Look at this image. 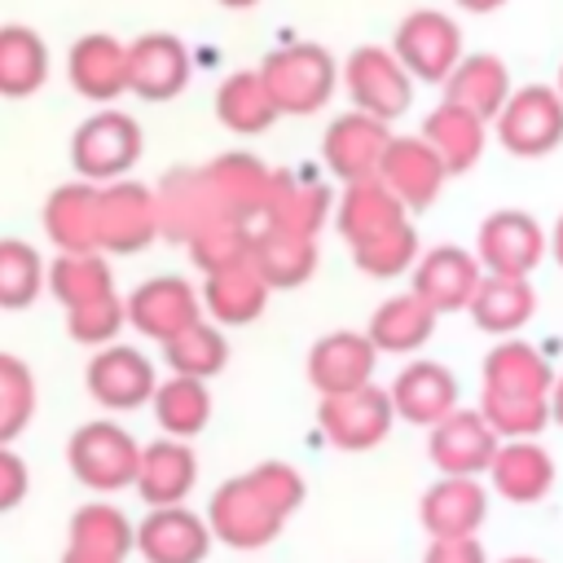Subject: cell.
I'll return each instance as SVG.
<instances>
[{
    "mask_svg": "<svg viewBox=\"0 0 563 563\" xmlns=\"http://www.w3.org/2000/svg\"><path fill=\"white\" fill-rule=\"evenodd\" d=\"M48 79V44L26 22H0V97H35Z\"/></svg>",
    "mask_w": 563,
    "mask_h": 563,
    "instance_id": "obj_38",
    "label": "cell"
},
{
    "mask_svg": "<svg viewBox=\"0 0 563 563\" xmlns=\"http://www.w3.org/2000/svg\"><path fill=\"white\" fill-rule=\"evenodd\" d=\"M471 321L484 330V334H519L532 317H537V290L528 277H506V273H484L479 290L471 295L466 303Z\"/></svg>",
    "mask_w": 563,
    "mask_h": 563,
    "instance_id": "obj_36",
    "label": "cell"
},
{
    "mask_svg": "<svg viewBox=\"0 0 563 563\" xmlns=\"http://www.w3.org/2000/svg\"><path fill=\"white\" fill-rule=\"evenodd\" d=\"M427 457L440 475H484L493 466V453L501 444V435L488 427V418L475 409H453L444 413L435 427H427Z\"/></svg>",
    "mask_w": 563,
    "mask_h": 563,
    "instance_id": "obj_16",
    "label": "cell"
},
{
    "mask_svg": "<svg viewBox=\"0 0 563 563\" xmlns=\"http://www.w3.org/2000/svg\"><path fill=\"white\" fill-rule=\"evenodd\" d=\"M211 550V523L194 515L185 501L150 506L136 523V554L145 563H202Z\"/></svg>",
    "mask_w": 563,
    "mask_h": 563,
    "instance_id": "obj_17",
    "label": "cell"
},
{
    "mask_svg": "<svg viewBox=\"0 0 563 563\" xmlns=\"http://www.w3.org/2000/svg\"><path fill=\"white\" fill-rule=\"evenodd\" d=\"M84 387H88V396L101 409L128 413V409L150 405V396L158 387V374H154V361L141 347H132V343H106V347H97L88 356Z\"/></svg>",
    "mask_w": 563,
    "mask_h": 563,
    "instance_id": "obj_11",
    "label": "cell"
},
{
    "mask_svg": "<svg viewBox=\"0 0 563 563\" xmlns=\"http://www.w3.org/2000/svg\"><path fill=\"white\" fill-rule=\"evenodd\" d=\"M391 53L413 84H444L462 62V26L444 9H409L391 31Z\"/></svg>",
    "mask_w": 563,
    "mask_h": 563,
    "instance_id": "obj_7",
    "label": "cell"
},
{
    "mask_svg": "<svg viewBox=\"0 0 563 563\" xmlns=\"http://www.w3.org/2000/svg\"><path fill=\"white\" fill-rule=\"evenodd\" d=\"M484 515H488V493L479 475H440L418 501V519L427 537H471L479 532Z\"/></svg>",
    "mask_w": 563,
    "mask_h": 563,
    "instance_id": "obj_27",
    "label": "cell"
},
{
    "mask_svg": "<svg viewBox=\"0 0 563 563\" xmlns=\"http://www.w3.org/2000/svg\"><path fill=\"white\" fill-rule=\"evenodd\" d=\"M387 145H391V123L352 106L347 114L330 119V128L321 136V163L339 185L369 180V176H378Z\"/></svg>",
    "mask_w": 563,
    "mask_h": 563,
    "instance_id": "obj_12",
    "label": "cell"
},
{
    "mask_svg": "<svg viewBox=\"0 0 563 563\" xmlns=\"http://www.w3.org/2000/svg\"><path fill=\"white\" fill-rule=\"evenodd\" d=\"M207 172V185L216 194V202L238 216V220H260L264 216V202H268V189H273V167H264L255 154L246 150H229V154H216L211 163H202Z\"/></svg>",
    "mask_w": 563,
    "mask_h": 563,
    "instance_id": "obj_28",
    "label": "cell"
},
{
    "mask_svg": "<svg viewBox=\"0 0 563 563\" xmlns=\"http://www.w3.org/2000/svg\"><path fill=\"white\" fill-rule=\"evenodd\" d=\"M493 493L515 506H537L554 488V457L532 440H501L493 453Z\"/></svg>",
    "mask_w": 563,
    "mask_h": 563,
    "instance_id": "obj_29",
    "label": "cell"
},
{
    "mask_svg": "<svg viewBox=\"0 0 563 563\" xmlns=\"http://www.w3.org/2000/svg\"><path fill=\"white\" fill-rule=\"evenodd\" d=\"M405 216H409V207H405L378 176L352 180V185H343V194L334 198V229H339V238H343L347 246H356V242H365V238H374V233L400 224Z\"/></svg>",
    "mask_w": 563,
    "mask_h": 563,
    "instance_id": "obj_34",
    "label": "cell"
},
{
    "mask_svg": "<svg viewBox=\"0 0 563 563\" xmlns=\"http://www.w3.org/2000/svg\"><path fill=\"white\" fill-rule=\"evenodd\" d=\"M141 150H145L141 123L114 106H101L70 132V167L79 180H92V185L128 176L141 163Z\"/></svg>",
    "mask_w": 563,
    "mask_h": 563,
    "instance_id": "obj_4",
    "label": "cell"
},
{
    "mask_svg": "<svg viewBox=\"0 0 563 563\" xmlns=\"http://www.w3.org/2000/svg\"><path fill=\"white\" fill-rule=\"evenodd\" d=\"M150 409H154V422L163 435H176V440H194L207 422H211V391H207V378H189V374H172L154 387L150 396Z\"/></svg>",
    "mask_w": 563,
    "mask_h": 563,
    "instance_id": "obj_41",
    "label": "cell"
},
{
    "mask_svg": "<svg viewBox=\"0 0 563 563\" xmlns=\"http://www.w3.org/2000/svg\"><path fill=\"white\" fill-rule=\"evenodd\" d=\"M303 493H308L303 475L290 462H260L211 493L207 506L211 537L233 550H260L303 506Z\"/></svg>",
    "mask_w": 563,
    "mask_h": 563,
    "instance_id": "obj_1",
    "label": "cell"
},
{
    "mask_svg": "<svg viewBox=\"0 0 563 563\" xmlns=\"http://www.w3.org/2000/svg\"><path fill=\"white\" fill-rule=\"evenodd\" d=\"M479 413L501 440H532L550 427V396H506L479 387Z\"/></svg>",
    "mask_w": 563,
    "mask_h": 563,
    "instance_id": "obj_45",
    "label": "cell"
},
{
    "mask_svg": "<svg viewBox=\"0 0 563 563\" xmlns=\"http://www.w3.org/2000/svg\"><path fill=\"white\" fill-rule=\"evenodd\" d=\"M163 347V361L172 374H189V378H216L229 365V339L216 321H194L180 334H172Z\"/></svg>",
    "mask_w": 563,
    "mask_h": 563,
    "instance_id": "obj_42",
    "label": "cell"
},
{
    "mask_svg": "<svg viewBox=\"0 0 563 563\" xmlns=\"http://www.w3.org/2000/svg\"><path fill=\"white\" fill-rule=\"evenodd\" d=\"M325 220H334L330 185H321L317 176H299V172H273V189H268L264 216L255 224H273V229L317 238L325 229Z\"/></svg>",
    "mask_w": 563,
    "mask_h": 563,
    "instance_id": "obj_24",
    "label": "cell"
},
{
    "mask_svg": "<svg viewBox=\"0 0 563 563\" xmlns=\"http://www.w3.org/2000/svg\"><path fill=\"white\" fill-rule=\"evenodd\" d=\"M220 4H224V9H238V13H246V9H255L260 0H220Z\"/></svg>",
    "mask_w": 563,
    "mask_h": 563,
    "instance_id": "obj_54",
    "label": "cell"
},
{
    "mask_svg": "<svg viewBox=\"0 0 563 563\" xmlns=\"http://www.w3.org/2000/svg\"><path fill=\"white\" fill-rule=\"evenodd\" d=\"M493 132L515 158H545L563 145V92L554 84H523L506 97Z\"/></svg>",
    "mask_w": 563,
    "mask_h": 563,
    "instance_id": "obj_6",
    "label": "cell"
},
{
    "mask_svg": "<svg viewBox=\"0 0 563 563\" xmlns=\"http://www.w3.org/2000/svg\"><path fill=\"white\" fill-rule=\"evenodd\" d=\"M26 488H31L26 462L13 453V444H0V515L13 510V506H22Z\"/></svg>",
    "mask_w": 563,
    "mask_h": 563,
    "instance_id": "obj_49",
    "label": "cell"
},
{
    "mask_svg": "<svg viewBox=\"0 0 563 563\" xmlns=\"http://www.w3.org/2000/svg\"><path fill=\"white\" fill-rule=\"evenodd\" d=\"M422 563H488V554L475 532L471 537H431Z\"/></svg>",
    "mask_w": 563,
    "mask_h": 563,
    "instance_id": "obj_50",
    "label": "cell"
},
{
    "mask_svg": "<svg viewBox=\"0 0 563 563\" xmlns=\"http://www.w3.org/2000/svg\"><path fill=\"white\" fill-rule=\"evenodd\" d=\"M123 303H128V325L154 343H167L185 325L202 321V295L194 290V282H185L176 273L145 277Z\"/></svg>",
    "mask_w": 563,
    "mask_h": 563,
    "instance_id": "obj_14",
    "label": "cell"
},
{
    "mask_svg": "<svg viewBox=\"0 0 563 563\" xmlns=\"http://www.w3.org/2000/svg\"><path fill=\"white\" fill-rule=\"evenodd\" d=\"M251 233L255 224L251 220H238V216H216L211 224H202L185 246H189V260L202 268V273H216L224 264H238L251 255Z\"/></svg>",
    "mask_w": 563,
    "mask_h": 563,
    "instance_id": "obj_47",
    "label": "cell"
},
{
    "mask_svg": "<svg viewBox=\"0 0 563 563\" xmlns=\"http://www.w3.org/2000/svg\"><path fill=\"white\" fill-rule=\"evenodd\" d=\"M374 365L378 347L361 330H330L308 347V383L317 387V396H339L374 383Z\"/></svg>",
    "mask_w": 563,
    "mask_h": 563,
    "instance_id": "obj_22",
    "label": "cell"
},
{
    "mask_svg": "<svg viewBox=\"0 0 563 563\" xmlns=\"http://www.w3.org/2000/svg\"><path fill=\"white\" fill-rule=\"evenodd\" d=\"M44 282H48L44 255L22 238H0V308L4 312L31 308L44 295Z\"/></svg>",
    "mask_w": 563,
    "mask_h": 563,
    "instance_id": "obj_44",
    "label": "cell"
},
{
    "mask_svg": "<svg viewBox=\"0 0 563 563\" xmlns=\"http://www.w3.org/2000/svg\"><path fill=\"white\" fill-rule=\"evenodd\" d=\"M154 202H158V238L167 242H189L202 224H211L216 216H229L211 185H207V172L202 167H172L158 189H154Z\"/></svg>",
    "mask_w": 563,
    "mask_h": 563,
    "instance_id": "obj_21",
    "label": "cell"
},
{
    "mask_svg": "<svg viewBox=\"0 0 563 563\" xmlns=\"http://www.w3.org/2000/svg\"><path fill=\"white\" fill-rule=\"evenodd\" d=\"M198 295H202V312L216 325H251V321L264 317L273 286L260 277V268L246 255L238 264H224L216 273H202V290Z\"/></svg>",
    "mask_w": 563,
    "mask_h": 563,
    "instance_id": "obj_25",
    "label": "cell"
},
{
    "mask_svg": "<svg viewBox=\"0 0 563 563\" xmlns=\"http://www.w3.org/2000/svg\"><path fill=\"white\" fill-rule=\"evenodd\" d=\"M66 79L84 101L110 106L128 92V44L110 31H88L66 53Z\"/></svg>",
    "mask_w": 563,
    "mask_h": 563,
    "instance_id": "obj_18",
    "label": "cell"
},
{
    "mask_svg": "<svg viewBox=\"0 0 563 563\" xmlns=\"http://www.w3.org/2000/svg\"><path fill=\"white\" fill-rule=\"evenodd\" d=\"M422 136H427L431 150L444 158L449 176H462V172H471V167L484 158L488 123H484L475 110L457 106V101H440V106L427 110V119H422Z\"/></svg>",
    "mask_w": 563,
    "mask_h": 563,
    "instance_id": "obj_33",
    "label": "cell"
},
{
    "mask_svg": "<svg viewBox=\"0 0 563 563\" xmlns=\"http://www.w3.org/2000/svg\"><path fill=\"white\" fill-rule=\"evenodd\" d=\"M457 9H466V13H497V9H506V0H453Z\"/></svg>",
    "mask_w": 563,
    "mask_h": 563,
    "instance_id": "obj_51",
    "label": "cell"
},
{
    "mask_svg": "<svg viewBox=\"0 0 563 563\" xmlns=\"http://www.w3.org/2000/svg\"><path fill=\"white\" fill-rule=\"evenodd\" d=\"M550 255H554V264L563 268V216H559L554 229H550Z\"/></svg>",
    "mask_w": 563,
    "mask_h": 563,
    "instance_id": "obj_53",
    "label": "cell"
},
{
    "mask_svg": "<svg viewBox=\"0 0 563 563\" xmlns=\"http://www.w3.org/2000/svg\"><path fill=\"white\" fill-rule=\"evenodd\" d=\"M40 391H35V374L22 356L0 352V444H13L31 418H35Z\"/></svg>",
    "mask_w": 563,
    "mask_h": 563,
    "instance_id": "obj_46",
    "label": "cell"
},
{
    "mask_svg": "<svg viewBox=\"0 0 563 563\" xmlns=\"http://www.w3.org/2000/svg\"><path fill=\"white\" fill-rule=\"evenodd\" d=\"M317 238L290 233V229H273V224H255L251 233V264L260 268V277L273 290H295L317 273Z\"/></svg>",
    "mask_w": 563,
    "mask_h": 563,
    "instance_id": "obj_31",
    "label": "cell"
},
{
    "mask_svg": "<svg viewBox=\"0 0 563 563\" xmlns=\"http://www.w3.org/2000/svg\"><path fill=\"white\" fill-rule=\"evenodd\" d=\"M198 484V457L189 449V440L176 435H158L150 444H141V466L132 488L141 493L145 506H176L194 493Z\"/></svg>",
    "mask_w": 563,
    "mask_h": 563,
    "instance_id": "obj_26",
    "label": "cell"
},
{
    "mask_svg": "<svg viewBox=\"0 0 563 563\" xmlns=\"http://www.w3.org/2000/svg\"><path fill=\"white\" fill-rule=\"evenodd\" d=\"M339 84L347 88L356 110L383 123H396L413 106V75L400 66L391 44H356L339 62Z\"/></svg>",
    "mask_w": 563,
    "mask_h": 563,
    "instance_id": "obj_5",
    "label": "cell"
},
{
    "mask_svg": "<svg viewBox=\"0 0 563 563\" xmlns=\"http://www.w3.org/2000/svg\"><path fill=\"white\" fill-rule=\"evenodd\" d=\"M66 466L88 493H123L136 479L141 466V444L128 427L110 418L79 422L66 440Z\"/></svg>",
    "mask_w": 563,
    "mask_h": 563,
    "instance_id": "obj_3",
    "label": "cell"
},
{
    "mask_svg": "<svg viewBox=\"0 0 563 563\" xmlns=\"http://www.w3.org/2000/svg\"><path fill=\"white\" fill-rule=\"evenodd\" d=\"M440 88H444V101H457V106L475 110L484 123H493L501 114L506 97L515 92L510 66L497 53H462V62L449 70V79Z\"/></svg>",
    "mask_w": 563,
    "mask_h": 563,
    "instance_id": "obj_32",
    "label": "cell"
},
{
    "mask_svg": "<svg viewBox=\"0 0 563 563\" xmlns=\"http://www.w3.org/2000/svg\"><path fill=\"white\" fill-rule=\"evenodd\" d=\"M501 563H541V559H532V554H510V559H501Z\"/></svg>",
    "mask_w": 563,
    "mask_h": 563,
    "instance_id": "obj_55",
    "label": "cell"
},
{
    "mask_svg": "<svg viewBox=\"0 0 563 563\" xmlns=\"http://www.w3.org/2000/svg\"><path fill=\"white\" fill-rule=\"evenodd\" d=\"M44 290L62 308H79V303H92L101 295H114V273H110L106 251H57L48 264Z\"/></svg>",
    "mask_w": 563,
    "mask_h": 563,
    "instance_id": "obj_40",
    "label": "cell"
},
{
    "mask_svg": "<svg viewBox=\"0 0 563 563\" xmlns=\"http://www.w3.org/2000/svg\"><path fill=\"white\" fill-rule=\"evenodd\" d=\"M216 119L229 132H238V136H260V132H268L282 119L273 97H268V88H264L260 66L255 70H229L220 79V88H216Z\"/></svg>",
    "mask_w": 563,
    "mask_h": 563,
    "instance_id": "obj_39",
    "label": "cell"
},
{
    "mask_svg": "<svg viewBox=\"0 0 563 563\" xmlns=\"http://www.w3.org/2000/svg\"><path fill=\"white\" fill-rule=\"evenodd\" d=\"M317 427L321 435L343 449V453H365V449H378L391 427H396V409H391V396L387 387H352V391H339V396H321L317 405Z\"/></svg>",
    "mask_w": 563,
    "mask_h": 563,
    "instance_id": "obj_8",
    "label": "cell"
},
{
    "mask_svg": "<svg viewBox=\"0 0 563 563\" xmlns=\"http://www.w3.org/2000/svg\"><path fill=\"white\" fill-rule=\"evenodd\" d=\"M554 88L563 92V62H559V75H554Z\"/></svg>",
    "mask_w": 563,
    "mask_h": 563,
    "instance_id": "obj_56",
    "label": "cell"
},
{
    "mask_svg": "<svg viewBox=\"0 0 563 563\" xmlns=\"http://www.w3.org/2000/svg\"><path fill=\"white\" fill-rule=\"evenodd\" d=\"M378 180L409 207V211H427L444 180H449V167L444 158L431 150V141L418 132V136H391L387 154H383V167H378Z\"/></svg>",
    "mask_w": 563,
    "mask_h": 563,
    "instance_id": "obj_19",
    "label": "cell"
},
{
    "mask_svg": "<svg viewBox=\"0 0 563 563\" xmlns=\"http://www.w3.org/2000/svg\"><path fill=\"white\" fill-rule=\"evenodd\" d=\"M435 317H440V312H435L427 299H418L413 290H405V295H391V299H383V303L374 308L365 334H369V343H374L378 352L409 356V352H418V347L435 334Z\"/></svg>",
    "mask_w": 563,
    "mask_h": 563,
    "instance_id": "obj_37",
    "label": "cell"
},
{
    "mask_svg": "<svg viewBox=\"0 0 563 563\" xmlns=\"http://www.w3.org/2000/svg\"><path fill=\"white\" fill-rule=\"evenodd\" d=\"M194 57L176 31H145L128 40V92L141 101H172L189 88Z\"/></svg>",
    "mask_w": 563,
    "mask_h": 563,
    "instance_id": "obj_13",
    "label": "cell"
},
{
    "mask_svg": "<svg viewBox=\"0 0 563 563\" xmlns=\"http://www.w3.org/2000/svg\"><path fill=\"white\" fill-rule=\"evenodd\" d=\"M128 325V303L123 295H101L92 303H79V308H66V334L84 347H106L119 339V330Z\"/></svg>",
    "mask_w": 563,
    "mask_h": 563,
    "instance_id": "obj_48",
    "label": "cell"
},
{
    "mask_svg": "<svg viewBox=\"0 0 563 563\" xmlns=\"http://www.w3.org/2000/svg\"><path fill=\"white\" fill-rule=\"evenodd\" d=\"M475 255L484 273H506V277H532V268L550 255V233L537 224V216L519 207L488 211L479 233H475Z\"/></svg>",
    "mask_w": 563,
    "mask_h": 563,
    "instance_id": "obj_10",
    "label": "cell"
},
{
    "mask_svg": "<svg viewBox=\"0 0 563 563\" xmlns=\"http://www.w3.org/2000/svg\"><path fill=\"white\" fill-rule=\"evenodd\" d=\"M264 88L277 106V114H317L321 106H330L334 88H339V62L325 44L299 40V44H282L260 62Z\"/></svg>",
    "mask_w": 563,
    "mask_h": 563,
    "instance_id": "obj_2",
    "label": "cell"
},
{
    "mask_svg": "<svg viewBox=\"0 0 563 563\" xmlns=\"http://www.w3.org/2000/svg\"><path fill=\"white\" fill-rule=\"evenodd\" d=\"M97 238L106 255H136L158 238V202L154 189L119 176L97 194Z\"/></svg>",
    "mask_w": 563,
    "mask_h": 563,
    "instance_id": "obj_9",
    "label": "cell"
},
{
    "mask_svg": "<svg viewBox=\"0 0 563 563\" xmlns=\"http://www.w3.org/2000/svg\"><path fill=\"white\" fill-rule=\"evenodd\" d=\"M347 251H352V264H356L365 277H378V282L409 273V268L418 264V255H422L418 229H413L409 216H405L400 224H391V229H383V233H374V238L347 246Z\"/></svg>",
    "mask_w": 563,
    "mask_h": 563,
    "instance_id": "obj_43",
    "label": "cell"
},
{
    "mask_svg": "<svg viewBox=\"0 0 563 563\" xmlns=\"http://www.w3.org/2000/svg\"><path fill=\"white\" fill-rule=\"evenodd\" d=\"M479 387L488 391H506V396H550L554 387V369L545 361L541 347H532L528 339L506 334L479 365Z\"/></svg>",
    "mask_w": 563,
    "mask_h": 563,
    "instance_id": "obj_35",
    "label": "cell"
},
{
    "mask_svg": "<svg viewBox=\"0 0 563 563\" xmlns=\"http://www.w3.org/2000/svg\"><path fill=\"white\" fill-rule=\"evenodd\" d=\"M550 422L563 427V378H554V387H550Z\"/></svg>",
    "mask_w": 563,
    "mask_h": 563,
    "instance_id": "obj_52",
    "label": "cell"
},
{
    "mask_svg": "<svg viewBox=\"0 0 563 563\" xmlns=\"http://www.w3.org/2000/svg\"><path fill=\"white\" fill-rule=\"evenodd\" d=\"M97 194L92 180H66L44 198V233L57 251H101L97 238Z\"/></svg>",
    "mask_w": 563,
    "mask_h": 563,
    "instance_id": "obj_30",
    "label": "cell"
},
{
    "mask_svg": "<svg viewBox=\"0 0 563 563\" xmlns=\"http://www.w3.org/2000/svg\"><path fill=\"white\" fill-rule=\"evenodd\" d=\"M136 550V523L114 501H84L70 515L62 563H123Z\"/></svg>",
    "mask_w": 563,
    "mask_h": 563,
    "instance_id": "obj_20",
    "label": "cell"
},
{
    "mask_svg": "<svg viewBox=\"0 0 563 563\" xmlns=\"http://www.w3.org/2000/svg\"><path fill=\"white\" fill-rule=\"evenodd\" d=\"M479 282H484L479 255L466 251V246H453V242H440V246L422 251L418 264L409 268V290L418 299H427L440 317L462 312L471 303V295L479 290Z\"/></svg>",
    "mask_w": 563,
    "mask_h": 563,
    "instance_id": "obj_15",
    "label": "cell"
},
{
    "mask_svg": "<svg viewBox=\"0 0 563 563\" xmlns=\"http://www.w3.org/2000/svg\"><path fill=\"white\" fill-rule=\"evenodd\" d=\"M387 396H391V409H396L400 422L435 427L444 413L457 409V374L449 365H440V361H409L391 378Z\"/></svg>",
    "mask_w": 563,
    "mask_h": 563,
    "instance_id": "obj_23",
    "label": "cell"
}]
</instances>
